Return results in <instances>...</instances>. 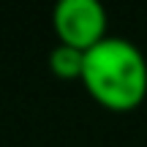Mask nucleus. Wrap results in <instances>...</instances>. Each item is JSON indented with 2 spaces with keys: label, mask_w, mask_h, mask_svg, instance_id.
<instances>
[{
  "label": "nucleus",
  "mask_w": 147,
  "mask_h": 147,
  "mask_svg": "<svg viewBox=\"0 0 147 147\" xmlns=\"http://www.w3.org/2000/svg\"><path fill=\"white\" fill-rule=\"evenodd\" d=\"M79 82L101 106L112 112H131L147 98V57L134 41L106 36L84 52Z\"/></svg>",
  "instance_id": "obj_1"
},
{
  "label": "nucleus",
  "mask_w": 147,
  "mask_h": 147,
  "mask_svg": "<svg viewBox=\"0 0 147 147\" xmlns=\"http://www.w3.org/2000/svg\"><path fill=\"white\" fill-rule=\"evenodd\" d=\"M106 25L109 16L101 0H55L52 30L57 36V44L87 52L109 36Z\"/></svg>",
  "instance_id": "obj_2"
},
{
  "label": "nucleus",
  "mask_w": 147,
  "mask_h": 147,
  "mask_svg": "<svg viewBox=\"0 0 147 147\" xmlns=\"http://www.w3.org/2000/svg\"><path fill=\"white\" fill-rule=\"evenodd\" d=\"M82 68H84V52L82 49H74L68 44H57V47L49 52V71L57 79H82Z\"/></svg>",
  "instance_id": "obj_3"
}]
</instances>
